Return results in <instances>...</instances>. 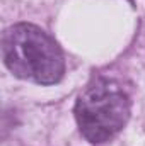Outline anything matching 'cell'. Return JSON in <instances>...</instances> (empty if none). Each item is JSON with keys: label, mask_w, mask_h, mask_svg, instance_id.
<instances>
[{"label": "cell", "mask_w": 145, "mask_h": 146, "mask_svg": "<svg viewBox=\"0 0 145 146\" xmlns=\"http://www.w3.org/2000/svg\"><path fill=\"white\" fill-rule=\"evenodd\" d=\"M128 115V97L118 85L104 80H97L87 87L75 106L80 133L92 143H103L113 138L126 124Z\"/></svg>", "instance_id": "cell-2"}, {"label": "cell", "mask_w": 145, "mask_h": 146, "mask_svg": "<svg viewBox=\"0 0 145 146\" xmlns=\"http://www.w3.org/2000/svg\"><path fill=\"white\" fill-rule=\"evenodd\" d=\"M5 66L21 78L38 83H56L63 75V56L56 42L31 24H17L2 37Z\"/></svg>", "instance_id": "cell-1"}]
</instances>
